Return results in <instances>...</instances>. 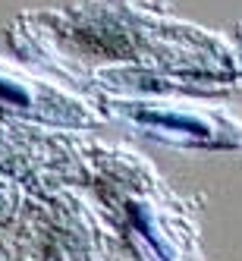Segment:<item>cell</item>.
Returning a JSON list of instances; mask_svg holds the SVG:
<instances>
[{
    "label": "cell",
    "instance_id": "7a4b0ae2",
    "mask_svg": "<svg viewBox=\"0 0 242 261\" xmlns=\"http://www.w3.org/2000/svg\"><path fill=\"white\" fill-rule=\"evenodd\" d=\"M0 98L4 101H13V104H29V95L22 88H16V85H10V82H4L0 79Z\"/></svg>",
    "mask_w": 242,
    "mask_h": 261
},
{
    "label": "cell",
    "instance_id": "6da1fadb",
    "mask_svg": "<svg viewBox=\"0 0 242 261\" xmlns=\"http://www.w3.org/2000/svg\"><path fill=\"white\" fill-rule=\"evenodd\" d=\"M145 120L160 123V126H173V129H189V133H195V136H208V129H204L201 123H195V120H182V117H151V114H145Z\"/></svg>",
    "mask_w": 242,
    "mask_h": 261
}]
</instances>
